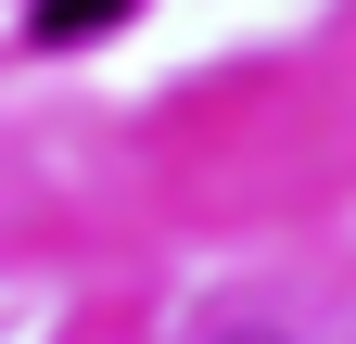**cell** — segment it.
Returning <instances> with one entry per match:
<instances>
[{"label":"cell","instance_id":"2","mask_svg":"<svg viewBox=\"0 0 356 344\" xmlns=\"http://www.w3.org/2000/svg\"><path fill=\"white\" fill-rule=\"evenodd\" d=\"M204 344H293V331H280V319H216Z\"/></svg>","mask_w":356,"mask_h":344},{"label":"cell","instance_id":"1","mask_svg":"<svg viewBox=\"0 0 356 344\" xmlns=\"http://www.w3.org/2000/svg\"><path fill=\"white\" fill-rule=\"evenodd\" d=\"M140 0H26V38L38 52H64V38H89V26H127Z\"/></svg>","mask_w":356,"mask_h":344}]
</instances>
